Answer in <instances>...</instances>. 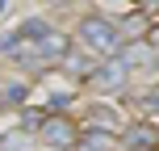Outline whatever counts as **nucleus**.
<instances>
[{"label":"nucleus","instance_id":"3","mask_svg":"<svg viewBox=\"0 0 159 151\" xmlns=\"http://www.w3.org/2000/svg\"><path fill=\"white\" fill-rule=\"evenodd\" d=\"M34 55H38L42 67H46V63H63V59H67V42L59 38V34H46V38L34 46Z\"/></svg>","mask_w":159,"mask_h":151},{"label":"nucleus","instance_id":"9","mask_svg":"<svg viewBox=\"0 0 159 151\" xmlns=\"http://www.w3.org/2000/svg\"><path fill=\"white\" fill-rule=\"evenodd\" d=\"M67 67H71L75 76H84V72H88V59H84V55H67Z\"/></svg>","mask_w":159,"mask_h":151},{"label":"nucleus","instance_id":"2","mask_svg":"<svg viewBox=\"0 0 159 151\" xmlns=\"http://www.w3.org/2000/svg\"><path fill=\"white\" fill-rule=\"evenodd\" d=\"M42 139H46V147L55 151H67L80 143V130L71 126V118H63V113H50L46 122H42Z\"/></svg>","mask_w":159,"mask_h":151},{"label":"nucleus","instance_id":"7","mask_svg":"<svg viewBox=\"0 0 159 151\" xmlns=\"http://www.w3.org/2000/svg\"><path fill=\"white\" fill-rule=\"evenodd\" d=\"M25 92H30V88H25V84H8L4 92H0V101H8V105H17V101H25Z\"/></svg>","mask_w":159,"mask_h":151},{"label":"nucleus","instance_id":"11","mask_svg":"<svg viewBox=\"0 0 159 151\" xmlns=\"http://www.w3.org/2000/svg\"><path fill=\"white\" fill-rule=\"evenodd\" d=\"M147 109H151V113H159V97H147Z\"/></svg>","mask_w":159,"mask_h":151},{"label":"nucleus","instance_id":"12","mask_svg":"<svg viewBox=\"0 0 159 151\" xmlns=\"http://www.w3.org/2000/svg\"><path fill=\"white\" fill-rule=\"evenodd\" d=\"M4 4H8V0H0V13H4Z\"/></svg>","mask_w":159,"mask_h":151},{"label":"nucleus","instance_id":"4","mask_svg":"<svg viewBox=\"0 0 159 151\" xmlns=\"http://www.w3.org/2000/svg\"><path fill=\"white\" fill-rule=\"evenodd\" d=\"M126 72H130V67L117 59V63L96 67V72H92V80H96V88H121V84H126Z\"/></svg>","mask_w":159,"mask_h":151},{"label":"nucleus","instance_id":"5","mask_svg":"<svg viewBox=\"0 0 159 151\" xmlns=\"http://www.w3.org/2000/svg\"><path fill=\"white\" fill-rule=\"evenodd\" d=\"M80 151H117V139L109 134V130H84V134H80V143H75Z\"/></svg>","mask_w":159,"mask_h":151},{"label":"nucleus","instance_id":"8","mask_svg":"<svg viewBox=\"0 0 159 151\" xmlns=\"http://www.w3.org/2000/svg\"><path fill=\"white\" fill-rule=\"evenodd\" d=\"M0 151H25V134H8L0 143Z\"/></svg>","mask_w":159,"mask_h":151},{"label":"nucleus","instance_id":"10","mask_svg":"<svg viewBox=\"0 0 159 151\" xmlns=\"http://www.w3.org/2000/svg\"><path fill=\"white\" fill-rule=\"evenodd\" d=\"M147 46L159 55V25H151V30H147Z\"/></svg>","mask_w":159,"mask_h":151},{"label":"nucleus","instance_id":"1","mask_svg":"<svg viewBox=\"0 0 159 151\" xmlns=\"http://www.w3.org/2000/svg\"><path fill=\"white\" fill-rule=\"evenodd\" d=\"M80 38H84V46L96 50V55H113V50L121 46L117 25L105 21V17H84V21H80Z\"/></svg>","mask_w":159,"mask_h":151},{"label":"nucleus","instance_id":"6","mask_svg":"<svg viewBox=\"0 0 159 151\" xmlns=\"http://www.w3.org/2000/svg\"><path fill=\"white\" fill-rule=\"evenodd\" d=\"M155 143H159V134L151 126H130L121 139V147H130V151H155Z\"/></svg>","mask_w":159,"mask_h":151}]
</instances>
